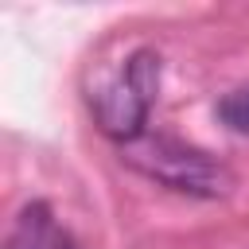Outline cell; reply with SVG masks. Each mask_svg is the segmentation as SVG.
Wrapping results in <instances>:
<instances>
[{
	"label": "cell",
	"instance_id": "cell-4",
	"mask_svg": "<svg viewBox=\"0 0 249 249\" xmlns=\"http://www.w3.org/2000/svg\"><path fill=\"white\" fill-rule=\"evenodd\" d=\"M218 117H222L233 132H249V86L226 93V97L218 101Z\"/></svg>",
	"mask_w": 249,
	"mask_h": 249
},
{
	"label": "cell",
	"instance_id": "cell-2",
	"mask_svg": "<svg viewBox=\"0 0 249 249\" xmlns=\"http://www.w3.org/2000/svg\"><path fill=\"white\" fill-rule=\"evenodd\" d=\"M121 160L128 167H136L140 175H148V179H156L179 195L226 198L233 191V171L218 156H210L195 144H183L175 136H148L144 132L140 140L121 148Z\"/></svg>",
	"mask_w": 249,
	"mask_h": 249
},
{
	"label": "cell",
	"instance_id": "cell-1",
	"mask_svg": "<svg viewBox=\"0 0 249 249\" xmlns=\"http://www.w3.org/2000/svg\"><path fill=\"white\" fill-rule=\"evenodd\" d=\"M160 93V54L148 47H136L93 93H89V109L97 128L117 140L121 148L140 140L148 132V113L156 105Z\"/></svg>",
	"mask_w": 249,
	"mask_h": 249
},
{
	"label": "cell",
	"instance_id": "cell-3",
	"mask_svg": "<svg viewBox=\"0 0 249 249\" xmlns=\"http://www.w3.org/2000/svg\"><path fill=\"white\" fill-rule=\"evenodd\" d=\"M4 249H78V241L70 237L66 226H58V218L47 202H27L16 214Z\"/></svg>",
	"mask_w": 249,
	"mask_h": 249
}]
</instances>
